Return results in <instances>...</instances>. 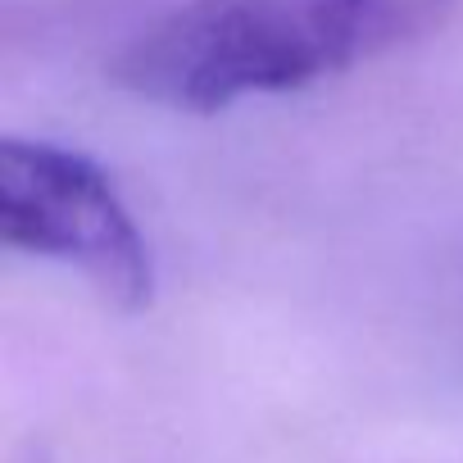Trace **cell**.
Returning <instances> with one entry per match:
<instances>
[{
  "mask_svg": "<svg viewBox=\"0 0 463 463\" xmlns=\"http://www.w3.org/2000/svg\"><path fill=\"white\" fill-rule=\"evenodd\" d=\"M0 237L78 269L114 309H146L155 264L100 164L51 141H0Z\"/></svg>",
  "mask_w": 463,
  "mask_h": 463,
  "instance_id": "obj_2",
  "label": "cell"
},
{
  "mask_svg": "<svg viewBox=\"0 0 463 463\" xmlns=\"http://www.w3.org/2000/svg\"><path fill=\"white\" fill-rule=\"evenodd\" d=\"M431 0H186L137 33L114 82L177 114L300 91L404 42Z\"/></svg>",
  "mask_w": 463,
  "mask_h": 463,
  "instance_id": "obj_1",
  "label": "cell"
}]
</instances>
